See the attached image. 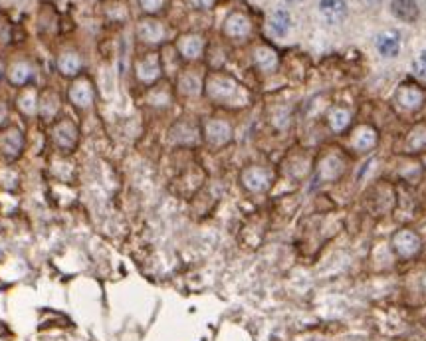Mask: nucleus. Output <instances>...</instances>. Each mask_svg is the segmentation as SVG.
Listing matches in <instances>:
<instances>
[{"instance_id":"nucleus-1","label":"nucleus","mask_w":426,"mask_h":341,"mask_svg":"<svg viewBox=\"0 0 426 341\" xmlns=\"http://www.w3.org/2000/svg\"><path fill=\"white\" fill-rule=\"evenodd\" d=\"M204 93L214 105L224 110H244L252 103L248 88L223 70H214L206 76Z\"/></svg>"},{"instance_id":"nucleus-2","label":"nucleus","mask_w":426,"mask_h":341,"mask_svg":"<svg viewBox=\"0 0 426 341\" xmlns=\"http://www.w3.org/2000/svg\"><path fill=\"white\" fill-rule=\"evenodd\" d=\"M426 105V90L418 86L416 81H401L393 93V108L395 111L405 117V115H416L425 110Z\"/></svg>"},{"instance_id":"nucleus-3","label":"nucleus","mask_w":426,"mask_h":341,"mask_svg":"<svg viewBox=\"0 0 426 341\" xmlns=\"http://www.w3.org/2000/svg\"><path fill=\"white\" fill-rule=\"evenodd\" d=\"M349 167V157L343 149L331 145L321 153V157L315 163V179L317 183H335L345 175Z\"/></svg>"},{"instance_id":"nucleus-4","label":"nucleus","mask_w":426,"mask_h":341,"mask_svg":"<svg viewBox=\"0 0 426 341\" xmlns=\"http://www.w3.org/2000/svg\"><path fill=\"white\" fill-rule=\"evenodd\" d=\"M276 181V170L270 165H260V163H250L240 170V185L244 191L252 195H264L272 189Z\"/></svg>"},{"instance_id":"nucleus-5","label":"nucleus","mask_w":426,"mask_h":341,"mask_svg":"<svg viewBox=\"0 0 426 341\" xmlns=\"http://www.w3.org/2000/svg\"><path fill=\"white\" fill-rule=\"evenodd\" d=\"M379 147V131L371 123H359L347 135V149L357 157L371 155Z\"/></svg>"},{"instance_id":"nucleus-6","label":"nucleus","mask_w":426,"mask_h":341,"mask_svg":"<svg viewBox=\"0 0 426 341\" xmlns=\"http://www.w3.org/2000/svg\"><path fill=\"white\" fill-rule=\"evenodd\" d=\"M203 139L213 149H223L234 139L232 123L224 117H208L203 123Z\"/></svg>"},{"instance_id":"nucleus-7","label":"nucleus","mask_w":426,"mask_h":341,"mask_svg":"<svg viewBox=\"0 0 426 341\" xmlns=\"http://www.w3.org/2000/svg\"><path fill=\"white\" fill-rule=\"evenodd\" d=\"M391 248L401 260H413L422 250V238L416 231L408 229V226H403V229H398L393 234Z\"/></svg>"},{"instance_id":"nucleus-8","label":"nucleus","mask_w":426,"mask_h":341,"mask_svg":"<svg viewBox=\"0 0 426 341\" xmlns=\"http://www.w3.org/2000/svg\"><path fill=\"white\" fill-rule=\"evenodd\" d=\"M52 141L61 153H70L78 147V141H80L78 125L68 117H61L52 127Z\"/></svg>"},{"instance_id":"nucleus-9","label":"nucleus","mask_w":426,"mask_h":341,"mask_svg":"<svg viewBox=\"0 0 426 341\" xmlns=\"http://www.w3.org/2000/svg\"><path fill=\"white\" fill-rule=\"evenodd\" d=\"M371 209L379 214L391 212L396 207V187L391 181H379L369 191Z\"/></svg>"},{"instance_id":"nucleus-10","label":"nucleus","mask_w":426,"mask_h":341,"mask_svg":"<svg viewBox=\"0 0 426 341\" xmlns=\"http://www.w3.org/2000/svg\"><path fill=\"white\" fill-rule=\"evenodd\" d=\"M252 28H254L252 21H250V16H248L246 12L234 11L226 16L223 32L228 40L242 42V40H248V38L252 36Z\"/></svg>"},{"instance_id":"nucleus-11","label":"nucleus","mask_w":426,"mask_h":341,"mask_svg":"<svg viewBox=\"0 0 426 341\" xmlns=\"http://www.w3.org/2000/svg\"><path fill=\"white\" fill-rule=\"evenodd\" d=\"M135 76L145 86H153L155 81H159V78L162 76V62L159 54L149 52L135 62Z\"/></svg>"},{"instance_id":"nucleus-12","label":"nucleus","mask_w":426,"mask_h":341,"mask_svg":"<svg viewBox=\"0 0 426 341\" xmlns=\"http://www.w3.org/2000/svg\"><path fill=\"white\" fill-rule=\"evenodd\" d=\"M68 100L78 110H90L95 101V88L90 78H76L68 88Z\"/></svg>"},{"instance_id":"nucleus-13","label":"nucleus","mask_w":426,"mask_h":341,"mask_svg":"<svg viewBox=\"0 0 426 341\" xmlns=\"http://www.w3.org/2000/svg\"><path fill=\"white\" fill-rule=\"evenodd\" d=\"M425 165L413 155H401L395 163V177L401 181L408 183V185H418L425 179Z\"/></svg>"},{"instance_id":"nucleus-14","label":"nucleus","mask_w":426,"mask_h":341,"mask_svg":"<svg viewBox=\"0 0 426 341\" xmlns=\"http://www.w3.org/2000/svg\"><path fill=\"white\" fill-rule=\"evenodd\" d=\"M403 147V155H420L426 153V123L425 121H416L413 123L408 131L405 133V137L401 141Z\"/></svg>"},{"instance_id":"nucleus-15","label":"nucleus","mask_w":426,"mask_h":341,"mask_svg":"<svg viewBox=\"0 0 426 341\" xmlns=\"http://www.w3.org/2000/svg\"><path fill=\"white\" fill-rule=\"evenodd\" d=\"M204 48H206V42L201 34H183L179 40H177V52L179 56L184 58V60L194 62L201 60L204 54Z\"/></svg>"},{"instance_id":"nucleus-16","label":"nucleus","mask_w":426,"mask_h":341,"mask_svg":"<svg viewBox=\"0 0 426 341\" xmlns=\"http://www.w3.org/2000/svg\"><path fill=\"white\" fill-rule=\"evenodd\" d=\"M252 62L258 71H262V74H274V71L278 70V66H280V56H278V52H276L272 46L260 44V46L254 48Z\"/></svg>"},{"instance_id":"nucleus-17","label":"nucleus","mask_w":426,"mask_h":341,"mask_svg":"<svg viewBox=\"0 0 426 341\" xmlns=\"http://www.w3.org/2000/svg\"><path fill=\"white\" fill-rule=\"evenodd\" d=\"M325 121H327V127L331 129V133H345L351 123H353V111L345 108V105H331L327 113H325Z\"/></svg>"},{"instance_id":"nucleus-18","label":"nucleus","mask_w":426,"mask_h":341,"mask_svg":"<svg viewBox=\"0 0 426 341\" xmlns=\"http://www.w3.org/2000/svg\"><path fill=\"white\" fill-rule=\"evenodd\" d=\"M137 36L143 44L155 46V44H161L165 40L167 30H165L162 22H159L157 18H143L137 24Z\"/></svg>"},{"instance_id":"nucleus-19","label":"nucleus","mask_w":426,"mask_h":341,"mask_svg":"<svg viewBox=\"0 0 426 341\" xmlns=\"http://www.w3.org/2000/svg\"><path fill=\"white\" fill-rule=\"evenodd\" d=\"M203 135V131H199L196 123L189 120L179 121L171 129V139H173L174 145H181V147H189V145H194L199 137Z\"/></svg>"},{"instance_id":"nucleus-20","label":"nucleus","mask_w":426,"mask_h":341,"mask_svg":"<svg viewBox=\"0 0 426 341\" xmlns=\"http://www.w3.org/2000/svg\"><path fill=\"white\" fill-rule=\"evenodd\" d=\"M319 14L327 24H341L347 18V0H319Z\"/></svg>"},{"instance_id":"nucleus-21","label":"nucleus","mask_w":426,"mask_h":341,"mask_svg":"<svg viewBox=\"0 0 426 341\" xmlns=\"http://www.w3.org/2000/svg\"><path fill=\"white\" fill-rule=\"evenodd\" d=\"M24 147V139H22V133L16 127H8V129L0 131V151L4 157L14 159L22 153Z\"/></svg>"},{"instance_id":"nucleus-22","label":"nucleus","mask_w":426,"mask_h":341,"mask_svg":"<svg viewBox=\"0 0 426 341\" xmlns=\"http://www.w3.org/2000/svg\"><path fill=\"white\" fill-rule=\"evenodd\" d=\"M375 46L383 58H396V56L401 54V46H403L401 34L396 30L381 32V34L377 36Z\"/></svg>"},{"instance_id":"nucleus-23","label":"nucleus","mask_w":426,"mask_h":341,"mask_svg":"<svg viewBox=\"0 0 426 341\" xmlns=\"http://www.w3.org/2000/svg\"><path fill=\"white\" fill-rule=\"evenodd\" d=\"M34 78V66L28 60L12 62L8 68V81L16 88H26Z\"/></svg>"},{"instance_id":"nucleus-24","label":"nucleus","mask_w":426,"mask_h":341,"mask_svg":"<svg viewBox=\"0 0 426 341\" xmlns=\"http://www.w3.org/2000/svg\"><path fill=\"white\" fill-rule=\"evenodd\" d=\"M268 30L276 38H285L292 30V14L285 8H278L268 18Z\"/></svg>"},{"instance_id":"nucleus-25","label":"nucleus","mask_w":426,"mask_h":341,"mask_svg":"<svg viewBox=\"0 0 426 341\" xmlns=\"http://www.w3.org/2000/svg\"><path fill=\"white\" fill-rule=\"evenodd\" d=\"M56 64H58V71L66 78H76L81 71V68H83V60H81V56L76 50L61 52Z\"/></svg>"},{"instance_id":"nucleus-26","label":"nucleus","mask_w":426,"mask_h":341,"mask_svg":"<svg viewBox=\"0 0 426 341\" xmlns=\"http://www.w3.org/2000/svg\"><path fill=\"white\" fill-rule=\"evenodd\" d=\"M391 12L396 21L401 22H416L420 16V8L416 4V0H393L391 2Z\"/></svg>"},{"instance_id":"nucleus-27","label":"nucleus","mask_w":426,"mask_h":341,"mask_svg":"<svg viewBox=\"0 0 426 341\" xmlns=\"http://www.w3.org/2000/svg\"><path fill=\"white\" fill-rule=\"evenodd\" d=\"M201 90H204V80L193 70H184L179 74V91L184 98H194L199 96Z\"/></svg>"},{"instance_id":"nucleus-28","label":"nucleus","mask_w":426,"mask_h":341,"mask_svg":"<svg viewBox=\"0 0 426 341\" xmlns=\"http://www.w3.org/2000/svg\"><path fill=\"white\" fill-rule=\"evenodd\" d=\"M60 111V98L56 91H44L40 96V103H38V115H42L46 121H52Z\"/></svg>"},{"instance_id":"nucleus-29","label":"nucleus","mask_w":426,"mask_h":341,"mask_svg":"<svg viewBox=\"0 0 426 341\" xmlns=\"http://www.w3.org/2000/svg\"><path fill=\"white\" fill-rule=\"evenodd\" d=\"M38 103H40V96L34 88H24L20 96H18V110L24 115H28V117L38 113Z\"/></svg>"},{"instance_id":"nucleus-30","label":"nucleus","mask_w":426,"mask_h":341,"mask_svg":"<svg viewBox=\"0 0 426 341\" xmlns=\"http://www.w3.org/2000/svg\"><path fill=\"white\" fill-rule=\"evenodd\" d=\"M137 4L145 14H157L159 11H162L165 0H137Z\"/></svg>"},{"instance_id":"nucleus-31","label":"nucleus","mask_w":426,"mask_h":341,"mask_svg":"<svg viewBox=\"0 0 426 341\" xmlns=\"http://www.w3.org/2000/svg\"><path fill=\"white\" fill-rule=\"evenodd\" d=\"M413 70L416 76H420L422 80H426V50H422L413 62Z\"/></svg>"},{"instance_id":"nucleus-32","label":"nucleus","mask_w":426,"mask_h":341,"mask_svg":"<svg viewBox=\"0 0 426 341\" xmlns=\"http://www.w3.org/2000/svg\"><path fill=\"white\" fill-rule=\"evenodd\" d=\"M422 288L426 290V274H425V278H422Z\"/></svg>"},{"instance_id":"nucleus-33","label":"nucleus","mask_w":426,"mask_h":341,"mask_svg":"<svg viewBox=\"0 0 426 341\" xmlns=\"http://www.w3.org/2000/svg\"><path fill=\"white\" fill-rule=\"evenodd\" d=\"M285 2H290V4H292V2H300V0H285Z\"/></svg>"}]
</instances>
